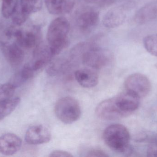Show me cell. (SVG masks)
Wrapping results in <instances>:
<instances>
[{"label":"cell","mask_w":157,"mask_h":157,"mask_svg":"<svg viewBox=\"0 0 157 157\" xmlns=\"http://www.w3.org/2000/svg\"><path fill=\"white\" fill-rule=\"evenodd\" d=\"M99 20V14L94 9H86L79 13L76 24L79 31L84 34L90 33L96 28Z\"/></svg>","instance_id":"52a82bcc"},{"label":"cell","mask_w":157,"mask_h":157,"mask_svg":"<svg viewBox=\"0 0 157 157\" xmlns=\"http://www.w3.org/2000/svg\"><path fill=\"white\" fill-rule=\"evenodd\" d=\"M0 48L6 61L12 66L17 67L24 61L25 53L21 47L16 43L0 42Z\"/></svg>","instance_id":"30bf717a"},{"label":"cell","mask_w":157,"mask_h":157,"mask_svg":"<svg viewBox=\"0 0 157 157\" xmlns=\"http://www.w3.org/2000/svg\"><path fill=\"white\" fill-rule=\"evenodd\" d=\"M86 156L107 157L109 156V155L102 150L98 149H92L88 151Z\"/></svg>","instance_id":"d4e9b609"},{"label":"cell","mask_w":157,"mask_h":157,"mask_svg":"<svg viewBox=\"0 0 157 157\" xmlns=\"http://www.w3.org/2000/svg\"><path fill=\"white\" fill-rule=\"evenodd\" d=\"M52 135L49 129L42 125L29 127L25 135V140L29 144H43L50 142Z\"/></svg>","instance_id":"ba28073f"},{"label":"cell","mask_w":157,"mask_h":157,"mask_svg":"<svg viewBox=\"0 0 157 157\" xmlns=\"http://www.w3.org/2000/svg\"><path fill=\"white\" fill-rule=\"evenodd\" d=\"M49 13L62 15L71 13L75 5V0H44Z\"/></svg>","instance_id":"4fadbf2b"},{"label":"cell","mask_w":157,"mask_h":157,"mask_svg":"<svg viewBox=\"0 0 157 157\" xmlns=\"http://www.w3.org/2000/svg\"><path fill=\"white\" fill-rule=\"evenodd\" d=\"M49 157H72L73 156L71 154L66 152V151H62V150H55L52 151Z\"/></svg>","instance_id":"484cf974"},{"label":"cell","mask_w":157,"mask_h":157,"mask_svg":"<svg viewBox=\"0 0 157 157\" xmlns=\"http://www.w3.org/2000/svg\"><path fill=\"white\" fill-rule=\"evenodd\" d=\"M10 37H14L16 43L20 47L31 49L36 46L37 37L33 32H23L19 29H9Z\"/></svg>","instance_id":"5bb4252c"},{"label":"cell","mask_w":157,"mask_h":157,"mask_svg":"<svg viewBox=\"0 0 157 157\" xmlns=\"http://www.w3.org/2000/svg\"><path fill=\"white\" fill-rule=\"evenodd\" d=\"M75 79L81 86L90 88L96 86L98 83V74L91 69L77 70L75 73Z\"/></svg>","instance_id":"2e32d148"},{"label":"cell","mask_w":157,"mask_h":157,"mask_svg":"<svg viewBox=\"0 0 157 157\" xmlns=\"http://www.w3.org/2000/svg\"><path fill=\"white\" fill-rule=\"evenodd\" d=\"M70 22L63 17L55 18L49 26L47 41L53 56L59 54L70 45Z\"/></svg>","instance_id":"6da1fadb"},{"label":"cell","mask_w":157,"mask_h":157,"mask_svg":"<svg viewBox=\"0 0 157 157\" xmlns=\"http://www.w3.org/2000/svg\"><path fill=\"white\" fill-rule=\"evenodd\" d=\"M18 4V6L24 13L29 15L41 10L42 0H20Z\"/></svg>","instance_id":"d6986e66"},{"label":"cell","mask_w":157,"mask_h":157,"mask_svg":"<svg viewBox=\"0 0 157 157\" xmlns=\"http://www.w3.org/2000/svg\"><path fill=\"white\" fill-rule=\"evenodd\" d=\"M144 44L146 50L153 56L157 57V35H148L144 39Z\"/></svg>","instance_id":"ffe728a7"},{"label":"cell","mask_w":157,"mask_h":157,"mask_svg":"<svg viewBox=\"0 0 157 157\" xmlns=\"http://www.w3.org/2000/svg\"><path fill=\"white\" fill-rule=\"evenodd\" d=\"M125 90L139 98L146 96L151 91V83L144 75L134 73L129 76L124 83Z\"/></svg>","instance_id":"5b68a950"},{"label":"cell","mask_w":157,"mask_h":157,"mask_svg":"<svg viewBox=\"0 0 157 157\" xmlns=\"http://www.w3.org/2000/svg\"><path fill=\"white\" fill-rule=\"evenodd\" d=\"M157 19V1L151 2L140 8L134 17L135 21L143 25Z\"/></svg>","instance_id":"9a60e30c"},{"label":"cell","mask_w":157,"mask_h":157,"mask_svg":"<svg viewBox=\"0 0 157 157\" xmlns=\"http://www.w3.org/2000/svg\"><path fill=\"white\" fill-rule=\"evenodd\" d=\"M36 72L34 71L30 64L24 66L19 75V79L21 82L27 81L34 77Z\"/></svg>","instance_id":"cb8c5ba5"},{"label":"cell","mask_w":157,"mask_h":157,"mask_svg":"<svg viewBox=\"0 0 157 157\" xmlns=\"http://www.w3.org/2000/svg\"><path fill=\"white\" fill-rule=\"evenodd\" d=\"M21 138L13 133H6L0 136V153L6 156L16 154L21 148Z\"/></svg>","instance_id":"8fae6325"},{"label":"cell","mask_w":157,"mask_h":157,"mask_svg":"<svg viewBox=\"0 0 157 157\" xmlns=\"http://www.w3.org/2000/svg\"><path fill=\"white\" fill-rule=\"evenodd\" d=\"M20 101V98L16 97L0 102V121L13 112L18 106Z\"/></svg>","instance_id":"e0dca14e"},{"label":"cell","mask_w":157,"mask_h":157,"mask_svg":"<svg viewBox=\"0 0 157 157\" xmlns=\"http://www.w3.org/2000/svg\"><path fill=\"white\" fill-rule=\"evenodd\" d=\"M29 16V15L24 13L20 9L17 4L16 8L15 9L12 15L11 16V17H12V21L15 25L21 26L26 21Z\"/></svg>","instance_id":"603a6c76"},{"label":"cell","mask_w":157,"mask_h":157,"mask_svg":"<svg viewBox=\"0 0 157 157\" xmlns=\"http://www.w3.org/2000/svg\"><path fill=\"white\" fill-rule=\"evenodd\" d=\"M96 114L99 119L106 121L115 120L128 116L119 108L114 97L100 102L96 108Z\"/></svg>","instance_id":"8992f818"},{"label":"cell","mask_w":157,"mask_h":157,"mask_svg":"<svg viewBox=\"0 0 157 157\" xmlns=\"http://www.w3.org/2000/svg\"><path fill=\"white\" fill-rule=\"evenodd\" d=\"M126 16V7L123 6H117L106 13L102 18V23L108 28H115L124 23Z\"/></svg>","instance_id":"7c38bea8"},{"label":"cell","mask_w":157,"mask_h":157,"mask_svg":"<svg viewBox=\"0 0 157 157\" xmlns=\"http://www.w3.org/2000/svg\"><path fill=\"white\" fill-rule=\"evenodd\" d=\"M55 113L58 119L65 124L77 121L81 116L80 105L77 100L71 97L62 98L55 106Z\"/></svg>","instance_id":"277c9868"},{"label":"cell","mask_w":157,"mask_h":157,"mask_svg":"<svg viewBox=\"0 0 157 157\" xmlns=\"http://www.w3.org/2000/svg\"><path fill=\"white\" fill-rule=\"evenodd\" d=\"M70 66L69 61L65 59H58L49 65L47 68V73L51 76H55L65 73Z\"/></svg>","instance_id":"ac0fdd59"},{"label":"cell","mask_w":157,"mask_h":157,"mask_svg":"<svg viewBox=\"0 0 157 157\" xmlns=\"http://www.w3.org/2000/svg\"><path fill=\"white\" fill-rule=\"evenodd\" d=\"M114 97L119 108L127 116L136 110L139 107L140 98L127 90Z\"/></svg>","instance_id":"9c48e42d"},{"label":"cell","mask_w":157,"mask_h":157,"mask_svg":"<svg viewBox=\"0 0 157 157\" xmlns=\"http://www.w3.org/2000/svg\"><path fill=\"white\" fill-rule=\"evenodd\" d=\"M103 138L106 144L113 151L123 154H130V133L128 129L122 124L109 125L104 130Z\"/></svg>","instance_id":"7a4b0ae2"},{"label":"cell","mask_w":157,"mask_h":157,"mask_svg":"<svg viewBox=\"0 0 157 157\" xmlns=\"http://www.w3.org/2000/svg\"><path fill=\"white\" fill-rule=\"evenodd\" d=\"M87 1H90V2H97V1H102V2H104V1H107V0H86Z\"/></svg>","instance_id":"4316f807"},{"label":"cell","mask_w":157,"mask_h":157,"mask_svg":"<svg viewBox=\"0 0 157 157\" xmlns=\"http://www.w3.org/2000/svg\"><path fill=\"white\" fill-rule=\"evenodd\" d=\"M16 87L11 83L0 84V102L13 97Z\"/></svg>","instance_id":"7402d4cb"},{"label":"cell","mask_w":157,"mask_h":157,"mask_svg":"<svg viewBox=\"0 0 157 157\" xmlns=\"http://www.w3.org/2000/svg\"><path fill=\"white\" fill-rule=\"evenodd\" d=\"M18 3V0H2V13L3 16L7 18L11 17Z\"/></svg>","instance_id":"44dd1931"},{"label":"cell","mask_w":157,"mask_h":157,"mask_svg":"<svg viewBox=\"0 0 157 157\" xmlns=\"http://www.w3.org/2000/svg\"><path fill=\"white\" fill-rule=\"evenodd\" d=\"M79 60L83 64L94 69H100L109 65L113 60L109 50L97 47L87 42Z\"/></svg>","instance_id":"3957f363"},{"label":"cell","mask_w":157,"mask_h":157,"mask_svg":"<svg viewBox=\"0 0 157 157\" xmlns=\"http://www.w3.org/2000/svg\"><path fill=\"white\" fill-rule=\"evenodd\" d=\"M156 145V147H157V142L156 143H155Z\"/></svg>","instance_id":"83f0119b"}]
</instances>
